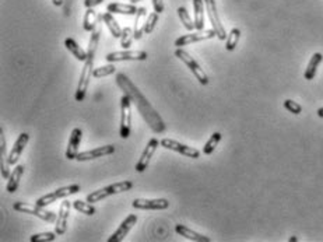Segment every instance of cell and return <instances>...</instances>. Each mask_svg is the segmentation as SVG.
I'll use <instances>...</instances> for the list:
<instances>
[{
    "mask_svg": "<svg viewBox=\"0 0 323 242\" xmlns=\"http://www.w3.org/2000/svg\"><path fill=\"white\" fill-rule=\"evenodd\" d=\"M116 84L117 87L123 91V94L130 97L132 103L136 105V108L140 112V115L146 121V123L154 133H164L165 132V123L162 118L158 115V112L153 108V105L148 103L144 94L139 90V87L133 83L125 73L116 74Z\"/></svg>",
    "mask_w": 323,
    "mask_h": 242,
    "instance_id": "6da1fadb",
    "label": "cell"
},
{
    "mask_svg": "<svg viewBox=\"0 0 323 242\" xmlns=\"http://www.w3.org/2000/svg\"><path fill=\"white\" fill-rule=\"evenodd\" d=\"M98 42H100V31H93V35H91L90 42H88L87 59L84 60V65H83V69H81L80 80H79L77 90H76V94H74V98H76L77 103H83L86 100V96H87L90 80L93 77V70H94V60H96Z\"/></svg>",
    "mask_w": 323,
    "mask_h": 242,
    "instance_id": "7a4b0ae2",
    "label": "cell"
},
{
    "mask_svg": "<svg viewBox=\"0 0 323 242\" xmlns=\"http://www.w3.org/2000/svg\"><path fill=\"white\" fill-rule=\"evenodd\" d=\"M132 100L129 96L120 98V126L119 134L122 139H129L132 133Z\"/></svg>",
    "mask_w": 323,
    "mask_h": 242,
    "instance_id": "3957f363",
    "label": "cell"
},
{
    "mask_svg": "<svg viewBox=\"0 0 323 242\" xmlns=\"http://www.w3.org/2000/svg\"><path fill=\"white\" fill-rule=\"evenodd\" d=\"M132 188L133 184L130 181H123V182L112 184L109 185V186H107V188H103V189H98V191L90 193L87 196V202H90V203H97V202H101L104 199L109 198L112 195L130 191Z\"/></svg>",
    "mask_w": 323,
    "mask_h": 242,
    "instance_id": "277c9868",
    "label": "cell"
},
{
    "mask_svg": "<svg viewBox=\"0 0 323 242\" xmlns=\"http://www.w3.org/2000/svg\"><path fill=\"white\" fill-rule=\"evenodd\" d=\"M175 56L179 59V60H182L185 65L189 67V70L193 73V76L196 77V80H198L202 86H207V84H209V76L206 74V72L202 69V66L195 60V58H192L188 52L184 51L182 48H178L175 51Z\"/></svg>",
    "mask_w": 323,
    "mask_h": 242,
    "instance_id": "5b68a950",
    "label": "cell"
},
{
    "mask_svg": "<svg viewBox=\"0 0 323 242\" xmlns=\"http://www.w3.org/2000/svg\"><path fill=\"white\" fill-rule=\"evenodd\" d=\"M81 189L80 185L73 184V185H67V186H63V188H59L56 191L49 192L48 195H45L42 198H39L35 202V205L41 206V207H45V206H49L55 202H58L59 199L66 198V196H70V195H76L79 193Z\"/></svg>",
    "mask_w": 323,
    "mask_h": 242,
    "instance_id": "8992f818",
    "label": "cell"
},
{
    "mask_svg": "<svg viewBox=\"0 0 323 242\" xmlns=\"http://www.w3.org/2000/svg\"><path fill=\"white\" fill-rule=\"evenodd\" d=\"M13 209H14L15 212H20V213H27L31 214V216H35V217L46 221V223H53V221H56V219H58L56 214L53 213V212H48V210H45L44 207H41V206L38 205H27V203H22V202H15L14 205H13Z\"/></svg>",
    "mask_w": 323,
    "mask_h": 242,
    "instance_id": "52a82bcc",
    "label": "cell"
},
{
    "mask_svg": "<svg viewBox=\"0 0 323 242\" xmlns=\"http://www.w3.org/2000/svg\"><path fill=\"white\" fill-rule=\"evenodd\" d=\"M206 4V11H207V15H209V20L212 22V27L215 31L217 34V38L220 41H225L228 37L227 31L224 28V25L221 24L220 15L217 13V4H215V0H205Z\"/></svg>",
    "mask_w": 323,
    "mask_h": 242,
    "instance_id": "ba28073f",
    "label": "cell"
},
{
    "mask_svg": "<svg viewBox=\"0 0 323 242\" xmlns=\"http://www.w3.org/2000/svg\"><path fill=\"white\" fill-rule=\"evenodd\" d=\"M217 37L215 31L213 28L212 29H200L196 32H192V34H186L179 37L175 41L176 48H182V46H188V45L195 44V42H200V41H206V39H212V38Z\"/></svg>",
    "mask_w": 323,
    "mask_h": 242,
    "instance_id": "9c48e42d",
    "label": "cell"
},
{
    "mask_svg": "<svg viewBox=\"0 0 323 242\" xmlns=\"http://www.w3.org/2000/svg\"><path fill=\"white\" fill-rule=\"evenodd\" d=\"M148 58L147 52L144 51H120V52H110L105 56V60L109 63H115V62H129V60H137V62H143Z\"/></svg>",
    "mask_w": 323,
    "mask_h": 242,
    "instance_id": "30bf717a",
    "label": "cell"
},
{
    "mask_svg": "<svg viewBox=\"0 0 323 242\" xmlns=\"http://www.w3.org/2000/svg\"><path fill=\"white\" fill-rule=\"evenodd\" d=\"M161 146L164 147V148H167V150H172V151H176V153H179V154L185 155V157H188V158H195V160H196V158L200 157V151H199L198 148L182 144V143H179V141H176V140L162 139Z\"/></svg>",
    "mask_w": 323,
    "mask_h": 242,
    "instance_id": "8fae6325",
    "label": "cell"
},
{
    "mask_svg": "<svg viewBox=\"0 0 323 242\" xmlns=\"http://www.w3.org/2000/svg\"><path fill=\"white\" fill-rule=\"evenodd\" d=\"M158 146H160V140L158 139L153 137V139L148 140L146 148L143 150V153H141V155H140L139 161H137L136 167H134V169H136L137 172H144V171H146L147 167H148V164H150V160L153 158V155H154V153L157 151Z\"/></svg>",
    "mask_w": 323,
    "mask_h": 242,
    "instance_id": "7c38bea8",
    "label": "cell"
},
{
    "mask_svg": "<svg viewBox=\"0 0 323 242\" xmlns=\"http://www.w3.org/2000/svg\"><path fill=\"white\" fill-rule=\"evenodd\" d=\"M133 207L139 210H167L169 202L167 199H134Z\"/></svg>",
    "mask_w": 323,
    "mask_h": 242,
    "instance_id": "4fadbf2b",
    "label": "cell"
},
{
    "mask_svg": "<svg viewBox=\"0 0 323 242\" xmlns=\"http://www.w3.org/2000/svg\"><path fill=\"white\" fill-rule=\"evenodd\" d=\"M116 151V147L113 144H108V146H103V147H97V148H93V150H87V151H83V153H79L77 155V161H90V160H96V158H101V157H105V155H110L113 154Z\"/></svg>",
    "mask_w": 323,
    "mask_h": 242,
    "instance_id": "5bb4252c",
    "label": "cell"
},
{
    "mask_svg": "<svg viewBox=\"0 0 323 242\" xmlns=\"http://www.w3.org/2000/svg\"><path fill=\"white\" fill-rule=\"evenodd\" d=\"M136 223H137V216L136 214H129L125 220L122 221V224L116 228V231L108 238V242L123 241L125 237H127V234H129V231L133 228V226H136Z\"/></svg>",
    "mask_w": 323,
    "mask_h": 242,
    "instance_id": "9a60e30c",
    "label": "cell"
},
{
    "mask_svg": "<svg viewBox=\"0 0 323 242\" xmlns=\"http://www.w3.org/2000/svg\"><path fill=\"white\" fill-rule=\"evenodd\" d=\"M72 202L69 200H63L59 207V214L56 219V227H55V233L58 235H63L67 230V221H69V214H70V209H72Z\"/></svg>",
    "mask_w": 323,
    "mask_h": 242,
    "instance_id": "2e32d148",
    "label": "cell"
},
{
    "mask_svg": "<svg viewBox=\"0 0 323 242\" xmlns=\"http://www.w3.org/2000/svg\"><path fill=\"white\" fill-rule=\"evenodd\" d=\"M81 139H83V130L80 127H74L70 137H69V144L66 148V158L67 160H76L79 155V148H80Z\"/></svg>",
    "mask_w": 323,
    "mask_h": 242,
    "instance_id": "e0dca14e",
    "label": "cell"
},
{
    "mask_svg": "<svg viewBox=\"0 0 323 242\" xmlns=\"http://www.w3.org/2000/svg\"><path fill=\"white\" fill-rule=\"evenodd\" d=\"M29 141V134L28 133H21L17 140L14 141V146L11 148V151H10V154H8V162H10V165H15L17 161L20 160V157H21L22 151H24V148L27 147Z\"/></svg>",
    "mask_w": 323,
    "mask_h": 242,
    "instance_id": "ac0fdd59",
    "label": "cell"
},
{
    "mask_svg": "<svg viewBox=\"0 0 323 242\" xmlns=\"http://www.w3.org/2000/svg\"><path fill=\"white\" fill-rule=\"evenodd\" d=\"M0 174H1L3 179H8V176L11 174L7 157V148H6V139H4L1 127H0Z\"/></svg>",
    "mask_w": 323,
    "mask_h": 242,
    "instance_id": "d6986e66",
    "label": "cell"
},
{
    "mask_svg": "<svg viewBox=\"0 0 323 242\" xmlns=\"http://www.w3.org/2000/svg\"><path fill=\"white\" fill-rule=\"evenodd\" d=\"M139 7H136V4H126V3H109L107 6V11L109 13H115V14H123V15H136Z\"/></svg>",
    "mask_w": 323,
    "mask_h": 242,
    "instance_id": "ffe728a7",
    "label": "cell"
},
{
    "mask_svg": "<svg viewBox=\"0 0 323 242\" xmlns=\"http://www.w3.org/2000/svg\"><path fill=\"white\" fill-rule=\"evenodd\" d=\"M175 231L179 235H182V237H185V238L191 240V241H195V242H210L212 241L209 237H206V235H203V234H199V233L193 231V230H191V228L185 227V226H182V224H176Z\"/></svg>",
    "mask_w": 323,
    "mask_h": 242,
    "instance_id": "44dd1931",
    "label": "cell"
},
{
    "mask_svg": "<svg viewBox=\"0 0 323 242\" xmlns=\"http://www.w3.org/2000/svg\"><path fill=\"white\" fill-rule=\"evenodd\" d=\"M24 174V167L22 165H15V168L13 169V172L8 176L7 185H6V191L8 193H14L20 186V181H21V176Z\"/></svg>",
    "mask_w": 323,
    "mask_h": 242,
    "instance_id": "7402d4cb",
    "label": "cell"
},
{
    "mask_svg": "<svg viewBox=\"0 0 323 242\" xmlns=\"http://www.w3.org/2000/svg\"><path fill=\"white\" fill-rule=\"evenodd\" d=\"M195 11V27L198 31L205 29V0H192Z\"/></svg>",
    "mask_w": 323,
    "mask_h": 242,
    "instance_id": "603a6c76",
    "label": "cell"
},
{
    "mask_svg": "<svg viewBox=\"0 0 323 242\" xmlns=\"http://www.w3.org/2000/svg\"><path fill=\"white\" fill-rule=\"evenodd\" d=\"M147 20L146 7H139L136 13V20H134V39H140L144 34V25Z\"/></svg>",
    "mask_w": 323,
    "mask_h": 242,
    "instance_id": "cb8c5ba5",
    "label": "cell"
},
{
    "mask_svg": "<svg viewBox=\"0 0 323 242\" xmlns=\"http://www.w3.org/2000/svg\"><path fill=\"white\" fill-rule=\"evenodd\" d=\"M65 46H66L67 51L70 52V53L73 55L74 58L84 63V60L87 59V51H84V49L81 48L80 45H79L77 42H76V41H74L73 38H70V37L66 38V39H65Z\"/></svg>",
    "mask_w": 323,
    "mask_h": 242,
    "instance_id": "d4e9b609",
    "label": "cell"
},
{
    "mask_svg": "<svg viewBox=\"0 0 323 242\" xmlns=\"http://www.w3.org/2000/svg\"><path fill=\"white\" fill-rule=\"evenodd\" d=\"M323 60V55L322 53H319V52H316L314 53V56L311 58L309 60L308 66H307V70H305V74H304V77H305V80H314L316 76V72H318V67L319 65L322 63Z\"/></svg>",
    "mask_w": 323,
    "mask_h": 242,
    "instance_id": "484cf974",
    "label": "cell"
},
{
    "mask_svg": "<svg viewBox=\"0 0 323 242\" xmlns=\"http://www.w3.org/2000/svg\"><path fill=\"white\" fill-rule=\"evenodd\" d=\"M103 20H104V22H105V25H107V27H108V29H109V32H110V35H112V37L113 38L122 37V28L119 27L116 18L112 15V13H109V11L104 13Z\"/></svg>",
    "mask_w": 323,
    "mask_h": 242,
    "instance_id": "4316f807",
    "label": "cell"
},
{
    "mask_svg": "<svg viewBox=\"0 0 323 242\" xmlns=\"http://www.w3.org/2000/svg\"><path fill=\"white\" fill-rule=\"evenodd\" d=\"M97 11L94 8H87L84 18H83V28L86 29L87 32H93L96 29L97 25Z\"/></svg>",
    "mask_w": 323,
    "mask_h": 242,
    "instance_id": "83f0119b",
    "label": "cell"
},
{
    "mask_svg": "<svg viewBox=\"0 0 323 242\" xmlns=\"http://www.w3.org/2000/svg\"><path fill=\"white\" fill-rule=\"evenodd\" d=\"M221 133L218 132H214L212 136H210V139L206 141L205 147H203V153H205L206 155H210L213 154L214 150H215V147L218 146V143L221 141Z\"/></svg>",
    "mask_w": 323,
    "mask_h": 242,
    "instance_id": "f1b7e54d",
    "label": "cell"
},
{
    "mask_svg": "<svg viewBox=\"0 0 323 242\" xmlns=\"http://www.w3.org/2000/svg\"><path fill=\"white\" fill-rule=\"evenodd\" d=\"M178 15H179L181 22L184 24V27L188 29V31H193V29H196V27H195V20H192L191 14L188 13V10H186L184 6L178 8Z\"/></svg>",
    "mask_w": 323,
    "mask_h": 242,
    "instance_id": "f546056e",
    "label": "cell"
},
{
    "mask_svg": "<svg viewBox=\"0 0 323 242\" xmlns=\"http://www.w3.org/2000/svg\"><path fill=\"white\" fill-rule=\"evenodd\" d=\"M73 207L80 212V213L86 214V216H94L97 213L96 207L91 205L90 202H83V200H74Z\"/></svg>",
    "mask_w": 323,
    "mask_h": 242,
    "instance_id": "4dcf8cb0",
    "label": "cell"
},
{
    "mask_svg": "<svg viewBox=\"0 0 323 242\" xmlns=\"http://www.w3.org/2000/svg\"><path fill=\"white\" fill-rule=\"evenodd\" d=\"M239 38H241V29L239 28H232L231 29V32L228 34L227 37V42H225V49L227 51H234L235 48H236V45L239 42Z\"/></svg>",
    "mask_w": 323,
    "mask_h": 242,
    "instance_id": "1f68e13d",
    "label": "cell"
},
{
    "mask_svg": "<svg viewBox=\"0 0 323 242\" xmlns=\"http://www.w3.org/2000/svg\"><path fill=\"white\" fill-rule=\"evenodd\" d=\"M116 72V66L113 63H109V65H105V66H100L96 67L93 70V77L94 79H101V77H107V76H110Z\"/></svg>",
    "mask_w": 323,
    "mask_h": 242,
    "instance_id": "d6a6232c",
    "label": "cell"
},
{
    "mask_svg": "<svg viewBox=\"0 0 323 242\" xmlns=\"http://www.w3.org/2000/svg\"><path fill=\"white\" fill-rule=\"evenodd\" d=\"M133 39H134V29L130 27H125L122 29V37H120V46L123 49H129L132 46Z\"/></svg>",
    "mask_w": 323,
    "mask_h": 242,
    "instance_id": "836d02e7",
    "label": "cell"
},
{
    "mask_svg": "<svg viewBox=\"0 0 323 242\" xmlns=\"http://www.w3.org/2000/svg\"><path fill=\"white\" fill-rule=\"evenodd\" d=\"M158 18H160V14L154 11V13H150V15H147L146 20V25H144V32L146 34H151L154 31L155 25L158 22Z\"/></svg>",
    "mask_w": 323,
    "mask_h": 242,
    "instance_id": "e575fe53",
    "label": "cell"
},
{
    "mask_svg": "<svg viewBox=\"0 0 323 242\" xmlns=\"http://www.w3.org/2000/svg\"><path fill=\"white\" fill-rule=\"evenodd\" d=\"M56 238V233H38L29 237L31 242H51L55 241Z\"/></svg>",
    "mask_w": 323,
    "mask_h": 242,
    "instance_id": "d590c367",
    "label": "cell"
},
{
    "mask_svg": "<svg viewBox=\"0 0 323 242\" xmlns=\"http://www.w3.org/2000/svg\"><path fill=\"white\" fill-rule=\"evenodd\" d=\"M284 108H286L288 112H291L294 115H300L302 112V107L298 103H295L293 100H286L284 101Z\"/></svg>",
    "mask_w": 323,
    "mask_h": 242,
    "instance_id": "8d00e7d4",
    "label": "cell"
},
{
    "mask_svg": "<svg viewBox=\"0 0 323 242\" xmlns=\"http://www.w3.org/2000/svg\"><path fill=\"white\" fill-rule=\"evenodd\" d=\"M104 0H84L83 4L86 8H94L96 6H100L103 3Z\"/></svg>",
    "mask_w": 323,
    "mask_h": 242,
    "instance_id": "74e56055",
    "label": "cell"
},
{
    "mask_svg": "<svg viewBox=\"0 0 323 242\" xmlns=\"http://www.w3.org/2000/svg\"><path fill=\"white\" fill-rule=\"evenodd\" d=\"M153 7H154V11H157L158 14L164 13V1L162 0H153Z\"/></svg>",
    "mask_w": 323,
    "mask_h": 242,
    "instance_id": "f35d334b",
    "label": "cell"
},
{
    "mask_svg": "<svg viewBox=\"0 0 323 242\" xmlns=\"http://www.w3.org/2000/svg\"><path fill=\"white\" fill-rule=\"evenodd\" d=\"M52 1H53V4L58 6V7H60V6L63 4V0H52Z\"/></svg>",
    "mask_w": 323,
    "mask_h": 242,
    "instance_id": "ab89813d",
    "label": "cell"
},
{
    "mask_svg": "<svg viewBox=\"0 0 323 242\" xmlns=\"http://www.w3.org/2000/svg\"><path fill=\"white\" fill-rule=\"evenodd\" d=\"M316 114H318V117H319V118H323V107H322V108H319Z\"/></svg>",
    "mask_w": 323,
    "mask_h": 242,
    "instance_id": "60d3db41",
    "label": "cell"
},
{
    "mask_svg": "<svg viewBox=\"0 0 323 242\" xmlns=\"http://www.w3.org/2000/svg\"><path fill=\"white\" fill-rule=\"evenodd\" d=\"M297 241H298L297 237H291V238H290V242H297Z\"/></svg>",
    "mask_w": 323,
    "mask_h": 242,
    "instance_id": "b9f144b4",
    "label": "cell"
},
{
    "mask_svg": "<svg viewBox=\"0 0 323 242\" xmlns=\"http://www.w3.org/2000/svg\"><path fill=\"white\" fill-rule=\"evenodd\" d=\"M130 3H133V4H136V3H139V1H141V0H129Z\"/></svg>",
    "mask_w": 323,
    "mask_h": 242,
    "instance_id": "7bdbcfd3",
    "label": "cell"
}]
</instances>
